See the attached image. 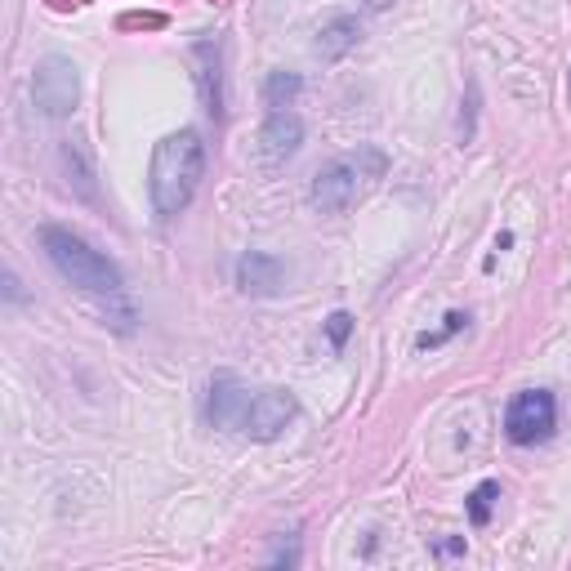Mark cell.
Here are the masks:
<instances>
[{"label": "cell", "mask_w": 571, "mask_h": 571, "mask_svg": "<svg viewBox=\"0 0 571 571\" xmlns=\"http://www.w3.org/2000/svg\"><path fill=\"white\" fill-rule=\"evenodd\" d=\"M205 174V143L197 130H174L152 148V170H148V192L161 219L183 214Z\"/></svg>", "instance_id": "cell-1"}, {"label": "cell", "mask_w": 571, "mask_h": 571, "mask_svg": "<svg viewBox=\"0 0 571 571\" xmlns=\"http://www.w3.org/2000/svg\"><path fill=\"white\" fill-rule=\"evenodd\" d=\"M41 250L49 254V264L58 268V277L72 282L77 290H85V295H99V299L125 295L121 268L103 250H94L85 237H77L72 228H58V223L41 228Z\"/></svg>", "instance_id": "cell-2"}, {"label": "cell", "mask_w": 571, "mask_h": 571, "mask_svg": "<svg viewBox=\"0 0 571 571\" xmlns=\"http://www.w3.org/2000/svg\"><path fill=\"white\" fill-rule=\"evenodd\" d=\"M389 174V157L379 152V148H370L362 143L358 152H344V157H335L327 161L317 174H313V205L322 210V214H344V210H353L358 202H367L370 192L379 188V179Z\"/></svg>", "instance_id": "cell-3"}, {"label": "cell", "mask_w": 571, "mask_h": 571, "mask_svg": "<svg viewBox=\"0 0 571 571\" xmlns=\"http://www.w3.org/2000/svg\"><path fill=\"white\" fill-rule=\"evenodd\" d=\"M77 99H81V77H77V63L63 58V54H49L36 63L32 72V103L36 112L49 121H63L77 112Z\"/></svg>", "instance_id": "cell-4"}, {"label": "cell", "mask_w": 571, "mask_h": 571, "mask_svg": "<svg viewBox=\"0 0 571 571\" xmlns=\"http://www.w3.org/2000/svg\"><path fill=\"white\" fill-rule=\"evenodd\" d=\"M554 424H558V402H554V393H545V389L518 393V398L509 402V415H504V433H509V442H518V447H535V442L554 438Z\"/></svg>", "instance_id": "cell-5"}, {"label": "cell", "mask_w": 571, "mask_h": 571, "mask_svg": "<svg viewBox=\"0 0 571 571\" xmlns=\"http://www.w3.org/2000/svg\"><path fill=\"white\" fill-rule=\"evenodd\" d=\"M295 415H299L295 393H286V389H264V393L250 398V410H245V420H242V433H250L254 442H277L286 429L295 424Z\"/></svg>", "instance_id": "cell-6"}, {"label": "cell", "mask_w": 571, "mask_h": 571, "mask_svg": "<svg viewBox=\"0 0 571 571\" xmlns=\"http://www.w3.org/2000/svg\"><path fill=\"white\" fill-rule=\"evenodd\" d=\"M245 410H250V389L237 375H214L210 379V398H205V420L214 429H242Z\"/></svg>", "instance_id": "cell-7"}, {"label": "cell", "mask_w": 571, "mask_h": 571, "mask_svg": "<svg viewBox=\"0 0 571 571\" xmlns=\"http://www.w3.org/2000/svg\"><path fill=\"white\" fill-rule=\"evenodd\" d=\"M192 67H197V89L210 117H223V45L219 36H202L192 45Z\"/></svg>", "instance_id": "cell-8"}, {"label": "cell", "mask_w": 571, "mask_h": 571, "mask_svg": "<svg viewBox=\"0 0 571 571\" xmlns=\"http://www.w3.org/2000/svg\"><path fill=\"white\" fill-rule=\"evenodd\" d=\"M299 143H304V121L295 117V112H268V121L259 130V157L264 165H286L295 152H299Z\"/></svg>", "instance_id": "cell-9"}, {"label": "cell", "mask_w": 571, "mask_h": 571, "mask_svg": "<svg viewBox=\"0 0 571 571\" xmlns=\"http://www.w3.org/2000/svg\"><path fill=\"white\" fill-rule=\"evenodd\" d=\"M286 268L277 254H264V250H250L237 259V286H242V295L250 299H264V295H277V286H282Z\"/></svg>", "instance_id": "cell-10"}, {"label": "cell", "mask_w": 571, "mask_h": 571, "mask_svg": "<svg viewBox=\"0 0 571 571\" xmlns=\"http://www.w3.org/2000/svg\"><path fill=\"white\" fill-rule=\"evenodd\" d=\"M358 41H362V23H358L353 14H335L330 23H322V32H317L313 49H317L322 63H339L348 49H358Z\"/></svg>", "instance_id": "cell-11"}, {"label": "cell", "mask_w": 571, "mask_h": 571, "mask_svg": "<svg viewBox=\"0 0 571 571\" xmlns=\"http://www.w3.org/2000/svg\"><path fill=\"white\" fill-rule=\"evenodd\" d=\"M304 94V77L299 72H268V81H264V103L277 112V108H290L295 99Z\"/></svg>", "instance_id": "cell-12"}, {"label": "cell", "mask_w": 571, "mask_h": 571, "mask_svg": "<svg viewBox=\"0 0 571 571\" xmlns=\"http://www.w3.org/2000/svg\"><path fill=\"white\" fill-rule=\"evenodd\" d=\"M495 500H500V483H478V487L469 491V523L473 527H487Z\"/></svg>", "instance_id": "cell-13"}, {"label": "cell", "mask_w": 571, "mask_h": 571, "mask_svg": "<svg viewBox=\"0 0 571 571\" xmlns=\"http://www.w3.org/2000/svg\"><path fill=\"white\" fill-rule=\"evenodd\" d=\"M464 322H469V313H447V317H442V330L420 335V348H438V344H447L455 330H464Z\"/></svg>", "instance_id": "cell-14"}, {"label": "cell", "mask_w": 571, "mask_h": 571, "mask_svg": "<svg viewBox=\"0 0 571 571\" xmlns=\"http://www.w3.org/2000/svg\"><path fill=\"white\" fill-rule=\"evenodd\" d=\"M348 335H353V313H330L327 317V339H330V348H344L348 344Z\"/></svg>", "instance_id": "cell-15"}, {"label": "cell", "mask_w": 571, "mask_h": 571, "mask_svg": "<svg viewBox=\"0 0 571 571\" xmlns=\"http://www.w3.org/2000/svg\"><path fill=\"white\" fill-rule=\"evenodd\" d=\"M268 563H273V567H295V563H299V545H295V540H277V549H273V554H268Z\"/></svg>", "instance_id": "cell-16"}, {"label": "cell", "mask_w": 571, "mask_h": 571, "mask_svg": "<svg viewBox=\"0 0 571 571\" xmlns=\"http://www.w3.org/2000/svg\"><path fill=\"white\" fill-rule=\"evenodd\" d=\"M5 295H9V299H14V304H18V299H23V282H18V277H14V268H9V273H5Z\"/></svg>", "instance_id": "cell-17"}, {"label": "cell", "mask_w": 571, "mask_h": 571, "mask_svg": "<svg viewBox=\"0 0 571 571\" xmlns=\"http://www.w3.org/2000/svg\"><path fill=\"white\" fill-rule=\"evenodd\" d=\"M362 5H367L370 14H384V9H389V5H393V0H362Z\"/></svg>", "instance_id": "cell-18"}]
</instances>
